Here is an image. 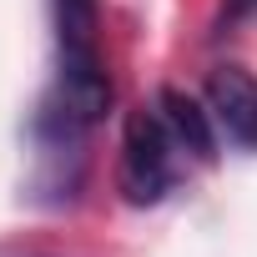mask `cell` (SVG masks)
Returning a JSON list of instances; mask_svg holds the SVG:
<instances>
[{"label": "cell", "instance_id": "obj_1", "mask_svg": "<svg viewBox=\"0 0 257 257\" xmlns=\"http://www.w3.org/2000/svg\"><path fill=\"white\" fill-rule=\"evenodd\" d=\"M56 11V91L46 101L41 132L56 126L61 142L81 137L106 116L111 106V76H106V56H101V16L96 0H51Z\"/></svg>", "mask_w": 257, "mask_h": 257}, {"label": "cell", "instance_id": "obj_2", "mask_svg": "<svg viewBox=\"0 0 257 257\" xmlns=\"http://www.w3.org/2000/svg\"><path fill=\"white\" fill-rule=\"evenodd\" d=\"M187 157L172 142L167 121L157 106H142L126 116L121 132V162H116V187L132 207H157L167 192H177V182L187 177Z\"/></svg>", "mask_w": 257, "mask_h": 257}, {"label": "cell", "instance_id": "obj_3", "mask_svg": "<svg viewBox=\"0 0 257 257\" xmlns=\"http://www.w3.org/2000/svg\"><path fill=\"white\" fill-rule=\"evenodd\" d=\"M217 137L237 152H257V76L242 66H217L202 86Z\"/></svg>", "mask_w": 257, "mask_h": 257}, {"label": "cell", "instance_id": "obj_4", "mask_svg": "<svg viewBox=\"0 0 257 257\" xmlns=\"http://www.w3.org/2000/svg\"><path fill=\"white\" fill-rule=\"evenodd\" d=\"M152 106L162 111L172 142L182 147V157H187L192 167H207V162L217 157V142H222V137H217V126H212L207 101H197V96H187V91L167 86V91H157V101H152Z\"/></svg>", "mask_w": 257, "mask_h": 257}, {"label": "cell", "instance_id": "obj_5", "mask_svg": "<svg viewBox=\"0 0 257 257\" xmlns=\"http://www.w3.org/2000/svg\"><path fill=\"white\" fill-rule=\"evenodd\" d=\"M247 16H257V0H222V26H237Z\"/></svg>", "mask_w": 257, "mask_h": 257}]
</instances>
